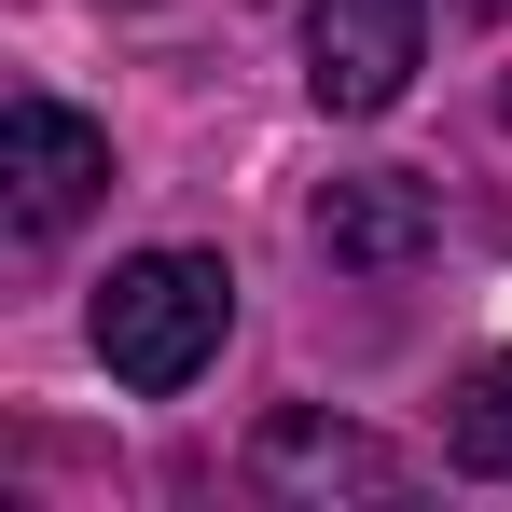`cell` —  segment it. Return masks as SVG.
<instances>
[{
	"instance_id": "cell-2",
	"label": "cell",
	"mask_w": 512,
	"mask_h": 512,
	"mask_svg": "<svg viewBox=\"0 0 512 512\" xmlns=\"http://www.w3.org/2000/svg\"><path fill=\"white\" fill-rule=\"evenodd\" d=\"M416 56H429V0H319L305 14V84L346 125H374L388 97L416 84Z\"/></svg>"
},
{
	"instance_id": "cell-1",
	"label": "cell",
	"mask_w": 512,
	"mask_h": 512,
	"mask_svg": "<svg viewBox=\"0 0 512 512\" xmlns=\"http://www.w3.org/2000/svg\"><path fill=\"white\" fill-rule=\"evenodd\" d=\"M222 333H236V277L208 250H139V263L97 277V360H111L139 402L194 388V374L222 360Z\"/></svg>"
},
{
	"instance_id": "cell-6",
	"label": "cell",
	"mask_w": 512,
	"mask_h": 512,
	"mask_svg": "<svg viewBox=\"0 0 512 512\" xmlns=\"http://www.w3.org/2000/svg\"><path fill=\"white\" fill-rule=\"evenodd\" d=\"M443 443H457V471H485V485H512V360H471V388H457V416H443Z\"/></svg>"
},
{
	"instance_id": "cell-5",
	"label": "cell",
	"mask_w": 512,
	"mask_h": 512,
	"mask_svg": "<svg viewBox=\"0 0 512 512\" xmlns=\"http://www.w3.org/2000/svg\"><path fill=\"white\" fill-rule=\"evenodd\" d=\"M250 471L263 485H346V499H402L416 485V457H388L374 429H333V416H277Z\"/></svg>"
},
{
	"instance_id": "cell-3",
	"label": "cell",
	"mask_w": 512,
	"mask_h": 512,
	"mask_svg": "<svg viewBox=\"0 0 512 512\" xmlns=\"http://www.w3.org/2000/svg\"><path fill=\"white\" fill-rule=\"evenodd\" d=\"M97 180H111V139L84 111H56V97L0 111V208H14V236H70L97 208Z\"/></svg>"
},
{
	"instance_id": "cell-4",
	"label": "cell",
	"mask_w": 512,
	"mask_h": 512,
	"mask_svg": "<svg viewBox=\"0 0 512 512\" xmlns=\"http://www.w3.org/2000/svg\"><path fill=\"white\" fill-rule=\"evenodd\" d=\"M319 250L346 263V277H402V263L443 250V194L402 167H374V180H333L319 194Z\"/></svg>"
}]
</instances>
